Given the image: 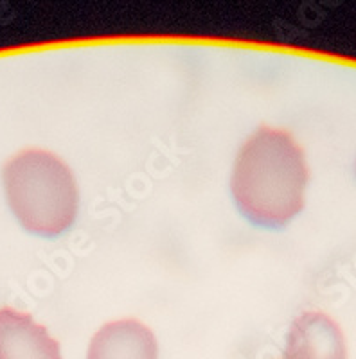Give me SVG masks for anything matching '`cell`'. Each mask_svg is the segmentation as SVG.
<instances>
[{
	"label": "cell",
	"mask_w": 356,
	"mask_h": 359,
	"mask_svg": "<svg viewBox=\"0 0 356 359\" xmlns=\"http://www.w3.org/2000/svg\"><path fill=\"white\" fill-rule=\"evenodd\" d=\"M8 203L24 229L60 236L78 214V185L69 165L41 149H25L4 168Z\"/></svg>",
	"instance_id": "7a4b0ae2"
},
{
	"label": "cell",
	"mask_w": 356,
	"mask_h": 359,
	"mask_svg": "<svg viewBox=\"0 0 356 359\" xmlns=\"http://www.w3.org/2000/svg\"><path fill=\"white\" fill-rule=\"evenodd\" d=\"M306 185L303 147L288 131L261 126L239 149L230 187L250 221L277 229L304 208Z\"/></svg>",
	"instance_id": "6da1fadb"
},
{
	"label": "cell",
	"mask_w": 356,
	"mask_h": 359,
	"mask_svg": "<svg viewBox=\"0 0 356 359\" xmlns=\"http://www.w3.org/2000/svg\"><path fill=\"white\" fill-rule=\"evenodd\" d=\"M0 359H63L60 343L31 314L0 309Z\"/></svg>",
	"instance_id": "3957f363"
},
{
	"label": "cell",
	"mask_w": 356,
	"mask_h": 359,
	"mask_svg": "<svg viewBox=\"0 0 356 359\" xmlns=\"http://www.w3.org/2000/svg\"><path fill=\"white\" fill-rule=\"evenodd\" d=\"M281 359H313V358H310V355L304 354V352L297 351V348L286 347V348H284V354H283V358H281Z\"/></svg>",
	"instance_id": "5b68a950"
},
{
	"label": "cell",
	"mask_w": 356,
	"mask_h": 359,
	"mask_svg": "<svg viewBox=\"0 0 356 359\" xmlns=\"http://www.w3.org/2000/svg\"><path fill=\"white\" fill-rule=\"evenodd\" d=\"M86 359H159V345L144 323L119 320L95 332Z\"/></svg>",
	"instance_id": "277c9868"
}]
</instances>
